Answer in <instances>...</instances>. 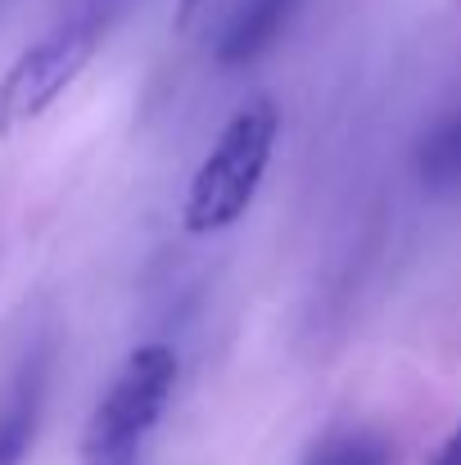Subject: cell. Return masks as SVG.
Here are the masks:
<instances>
[{
  "instance_id": "5",
  "label": "cell",
  "mask_w": 461,
  "mask_h": 465,
  "mask_svg": "<svg viewBox=\"0 0 461 465\" xmlns=\"http://www.w3.org/2000/svg\"><path fill=\"white\" fill-rule=\"evenodd\" d=\"M41 416V366L32 361L0 402V465H23Z\"/></svg>"
},
{
  "instance_id": "3",
  "label": "cell",
  "mask_w": 461,
  "mask_h": 465,
  "mask_svg": "<svg viewBox=\"0 0 461 465\" xmlns=\"http://www.w3.org/2000/svg\"><path fill=\"white\" fill-rule=\"evenodd\" d=\"M181 361L167 343H141L118 375L109 380L105 398L91 407V420L82 430L77 457L82 465H136L150 434L158 430L172 389H176Z\"/></svg>"
},
{
  "instance_id": "7",
  "label": "cell",
  "mask_w": 461,
  "mask_h": 465,
  "mask_svg": "<svg viewBox=\"0 0 461 465\" xmlns=\"http://www.w3.org/2000/svg\"><path fill=\"white\" fill-rule=\"evenodd\" d=\"M416 172L430 190H457L461 185V109L426 132V141L416 150Z\"/></svg>"
},
{
  "instance_id": "2",
  "label": "cell",
  "mask_w": 461,
  "mask_h": 465,
  "mask_svg": "<svg viewBox=\"0 0 461 465\" xmlns=\"http://www.w3.org/2000/svg\"><path fill=\"white\" fill-rule=\"evenodd\" d=\"M127 9V0H73V9L41 32L0 77V136L18 132L23 123L41 118L91 64L114 18Z\"/></svg>"
},
{
  "instance_id": "1",
  "label": "cell",
  "mask_w": 461,
  "mask_h": 465,
  "mask_svg": "<svg viewBox=\"0 0 461 465\" xmlns=\"http://www.w3.org/2000/svg\"><path fill=\"white\" fill-rule=\"evenodd\" d=\"M276 136H281V109L267 95H258L231 114L217 145L204 154L199 172L190 176L185 208H181L185 235L231 231L249 213V203L267 176V163L276 154Z\"/></svg>"
},
{
  "instance_id": "9",
  "label": "cell",
  "mask_w": 461,
  "mask_h": 465,
  "mask_svg": "<svg viewBox=\"0 0 461 465\" xmlns=\"http://www.w3.org/2000/svg\"><path fill=\"white\" fill-rule=\"evenodd\" d=\"M199 9H204V0H176V27H190Z\"/></svg>"
},
{
  "instance_id": "4",
  "label": "cell",
  "mask_w": 461,
  "mask_h": 465,
  "mask_svg": "<svg viewBox=\"0 0 461 465\" xmlns=\"http://www.w3.org/2000/svg\"><path fill=\"white\" fill-rule=\"evenodd\" d=\"M304 0H231L226 18H222V32L213 41V54L222 68H245L254 64L258 54H267L281 32L290 27V18L299 14Z\"/></svg>"
},
{
  "instance_id": "8",
  "label": "cell",
  "mask_w": 461,
  "mask_h": 465,
  "mask_svg": "<svg viewBox=\"0 0 461 465\" xmlns=\"http://www.w3.org/2000/svg\"><path fill=\"white\" fill-rule=\"evenodd\" d=\"M430 465H461V420H457V430L430 452Z\"/></svg>"
},
{
  "instance_id": "6",
  "label": "cell",
  "mask_w": 461,
  "mask_h": 465,
  "mask_svg": "<svg viewBox=\"0 0 461 465\" xmlns=\"http://www.w3.org/2000/svg\"><path fill=\"white\" fill-rule=\"evenodd\" d=\"M304 465H394V443L376 430H330L307 448Z\"/></svg>"
}]
</instances>
